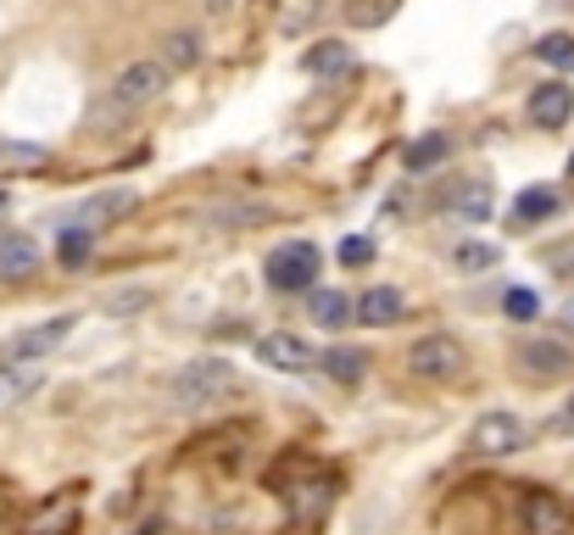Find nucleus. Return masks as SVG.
I'll list each match as a JSON object with an SVG mask.
<instances>
[{
  "instance_id": "obj_12",
  "label": "nucleus",
  "mask_w": 574,
  "mask_h": 535,
  "mask_svg": "<svg viewBox=\"0 0 574 535\" xmlns=\"http://www.w3.org/2000/svg\"><path fill=\"white\" fill-rule=\"evenodd\" d=\"M39 273V240L34 234H0V279H34Z\"/></svg>"
},
{
  "instance_id": "obj_28",
  "label": "nucleus",
  "mask_w": 574,
  "mask_h": 535,
  "mask_svg": "<svg viewBox=\"0 0 574 535\" xmlns=\"http://www.w3.org/2000/svg\"><path fill=\"white\" fill-rule=\"evenodd\" d=\"M313 17H318V0H284V7H279V34H296Z\"/></svg>"
},
{
  "instance_id": "obj_23",
  "label": "nucleus",
  "mask_w": 574,
  "mask_h": 535,
  "mask_svg": "<svg viewBox=\"0 0 574 535\" xmlns=\"http://www.w3.org/2000/svg\"><path fill=\"white\" fill-rule=\"evenodd\" d=\"M558 212V196L552 190H524V196L513 202V229H530V223H541V218H552Z\"/></svg>"
},
{
  "instance_id": "obj_19",
  "label": "nucleus",
  "mask_w": 574,
  "mask_h": 535,
  "mask_svg": "<svg viewBox=\"0 0 574 535\" xmlns=\"http://www.w3.org/2000/svg\"><path fill=\"white\" fill-rule=\"evenodd\" d=\"M318 368L341 385H357L368 374V352L363 346H329V352H318Z\"/></svg>"
},
{
  "instance_id": "obj_14",
  "label": "nucleus",
  "mask_w": 574,
  "mask_h": 535,
  "mask_svg": "<svg viewBox=\"0 0 574 535\" xmlns=\"http://www.w3.org/2000/svg\"><path fill=\"white\" fill-rule=\"evenodd\" d=\"M302 68L313 73V78H341V73H352L357 68V51L346 39H318L313 51L302 57Z\"/></svg>"
},
{
  "instance_id": "obj_21",
  "label": "nucleus",
  "mask_w": 574,
  "mask_h": 535,
  "mask_svg": "<svg viewBox=\"0 0 574 535\" xmlns=\"http://www.w3.org/2000/svg\"><path fill=\"white\" fill-rule=\"evenodd\" d=\"M402 0H346V28H386Z\"/></svg>"
},
{
  "instance_id": "obj_2",
  "label": "nucleus",
  "mask_w": 574,
  "mask_h": 535,
  "mask_svg": "<svg viewBox=\"0 0 574 535\" xmlns=\"http://www.w3.org/2000/svg\"><path fill=\"white\" fill-rule=\"evenodd\" d=\"M407 368L418 379H429V385H452V379L468 374V352H463L457 335L436 329V335H418L413 346H407Z\"/></svg>"
},
{
  "instance_id": "obj_32",
  "label": "nucleus",
  "mask_w": 574,
  "mask_h": 535,
  "mask_svg": "<svg viewBox=\"0 0 574 535\" xmlns=\"http://www.w3.org/2000/svg\"><path fill=\"white\" fill-rule=\"evenodd\" d=\"M563 329L574 335V296H569V307H563Z\"/></svg>"
},
{
  "instance_id": "obj_13",
  "label": "nucleus",
  "mask_w": 574,
  "mask_h": 535,
  "mask_svg": "<svg viewBox=\"0 0 574 535\" xmlns=\"http://www.w3.org/2000/svg\"><path fill=\"white\" fill-rule=\"evenodd\" d=\"M39 385H45L39 363H0V413L23 408V402L39 391Z\"/></svg>"
},
{
  "instance_id": "obj_3",
  "label": "nucleus",
  "mask_w": 574,
  "mask_h": 535,
  "mask_svg": "<svg viewBox=\"0 0 574 535\" xmlns=\"http://www.w3.org/2000/svg\"><path fill=\"white\" fill-rule=\"evenodd\" d=\"M168 62H129L118 78H112V89H107V112H146L151 101H162V89H168Z\"/></svg>"
},
{
  "instance_id": "obj_7",
  "label": "nucleus",
  "mask_w": 574,
  "mask_h": 535,
  "mask_svg": "<svg viewBox=\"0 0 574 535\" xmlns=\"http://www.w3.org/2000/svg\"><path fill=\"white\" fill-rule=\"evenodd\" d=\"M73 329H78V318H73V313L45 318V324H28V329H17V335L7 340V346H0V363H39V357H51Z\"/></svg>"
},
{
  "instance_id": "obj_15",
  "label": "nucleus",
  "mask_w": 574,
  "mask_h": 535,
  "mask_svg": "<svg viewBox=\"0 0 574 535\" xmlns=\"http://www.w3.org/2000/svg\"><path fill=\"white\" fill-rule=\"evenodd\" d=\"M307 313H313L318 329H341L352 318V296L346 290H329V284H313L307 290Z\"/></svg>"
},
{
  "instance_id": "obj_33",
  "label": "nucleus",
  "mask_w": 574,
  "mask_h": 535,
  "mask_svg": "<svg viewBox=\"0 0 574 535\" xmlns=\"http://www.w3.org/2000/svg\"><path fill=\"white\" fill-rule=\"evenodd\" d=\"M7 207H12V196H7V190H0V212H7Z\"/></svg>"
},
{
  "instance_id": "obj_16",
  "label": "nucleus",
  "mask_w": 574,
  "mask_h": 535,
  "mask_svg": "<svg viewBox=\"0 0 574 535\" xmlns=\"http://www.w3.org/2000/svg\"><path fill=\"white\" fill-rule=\"evenodd\" d=\"M123 212H134V190H107V196H89V202L73 212V223L101 229L107 218H123Z\"/></svg>"
},
{
  "instance_id": "obj_22",
  "label": "nucleus",
  "mask_w": 574,
  "mask_h": 535,
  "mask_svg": "<svg viewBox=\"0 0 574 535\" xmlns=\"http://www.w3.org/2000/svg\"><path fill=\"white\" fill-rule=\"evenodd\" d=\"M162 62H168V73L196 68V62H201V39L190 34V28H173V34L162 39Z\"/></svg>"
},
{
  "instance_id": "obj_17",
  "label": "nucleus",
  "mask_w": 574,
  "mask_h": 535,
  "mask_svg": "<svg viewBox=\"0 0 574 535\" xmlns=\"http://www.w3.org/2000/svg\"><path fill=\"white\" fill-rule=\"evenodd\" d=\"M452 157V139L436 129V134H418L413 145H407V151H402V168L407 173H429V168H441Z\"/></svg>"
},
{
  "instance_id": "obj_27",
  "label": "nucleus",
  "mask_w": 574,
  "mask_h": 535,
  "mask_svg": "<svg viewBox=\"0 0 574 535\" xmlns=\"http://www.w3.org/2000/svg\"><path fill=\"white\" fill-rule=\"evenodd\" d=\"M536 57H541L547 68H558V73H574V34H547V39L536 45Z\"/></svg>"
},
{
  "instance_id": "obj_20",
  "label": "nucleus",
  "mask_w": 574,
  "mask_h": 535,
  "mask_svg": "<svg viewBox=\"0 0 574 535\" xmlns=\"http://www.w3.org/2000/svg\"><path fill=\"white\" fill-rule=\"evenodd\" d=\"M78 524V497H57V502H45L34 519H28V535H68Z\"/></svg>"
},
{
  "instance_id": "obj_30",
  "label": "nucleus",
  "mask_w": 574,
  "mask_h": 535,
  "mask_svg": "<svg viewBox=\"0 0 574 535\" xmlns=\"http://www.w3.org/2000/svg\"><path fill=\"white\" fill-rule=\"evenodd\" d=\"M341 263H374V240L368 234H346L341 240Z\"/></svg>"
},
{
  "instance_id": "obj_25",
  "label": "nucleus",
  "mask_w": 574,
  "mask_h": 535,
  "mask_svg": "<svg viewBox=\"0 0 574 535\" xmlns=\"http://www.w3.org/2000/svg\"><path fill=\"white\" fill-rule=\"evenodd\" d=\"M89 246H95V229L68 223V229H62V240H57V257H62L68 268H78V263H89Z\"/></svg>"
},
{
  "instance_id": "obj_31",
  "label": "nucleus",
  "mask_w": 574,
  "mask_h": 535,
  "mask_svg": "<svg viewBox=\"0 0 574 535\" xmlns=\"http://www.w3.org/2000/svg\"><path fill=\"white\" fill-rule=\"evenodd\" d=\"M558 429H574V391H569V402L558 408Z\"/></svg>"
},
{
  "instance_id": "obj_26",
  "label": "nucleus",
  "mask_w": 574,
  "mask_h": 535,
  "mask_svg": "<svg viewBox=\"0 0 574 535\" xmlns=\"http://www.w3.org/2000/svg\"><path fill=\"white\" fill-rule=\"evenodd\" d=\"M497 246H491V240H463V246L452 252V263L463 268V273H486V268H497Z\"/></svg>"
},
{
  "instance_id": "obj_8",
  "label": "nucleus",
  "mask_w": 574,
  "mask_h": 535,
  "mask_svg": "<svg viewBox=\"0 0 574 535\" xmlns=\"http://www.w3.org/2000/svg\"><path fill=\"white\" fill-rule=\"evenodd\" d=\"M257 363H268V368H279V374H307V368H318V352L307 346L302 335H291V329H273V335H257Z\"/></svg>"
},
{
  "instance_id": "obj_4",
  "label": "nucleus",
  "mask_w": 574,
  "mask_h": 535,
  "mask_svg": "<svg viewBox=\"0 0 574 535\" xmlns=\"http://www.w3.org/2000/svg\"><path fill=\"white\" fill-rule=\"evenodd\" d=\"M318 268H323V252L313 240H284V246L268 252V284L296 296V290H313L318 284Z\"/></svg>"
},
{
  "instance_id": "obj_18",
  "label": "nucleus",
  "mask_w": 574,
  "mask_h": 535,
  "mask_svg": "<svg viewBox=\"0 0 574 535\" xmlns=\"http://www.w3.org/2000/svg\"><path fill=\"white\" fill-rule=\"evenodd\" d=\"M447 207H452V218H463V223H486L491 207H497V196H491V184H486V179H468Z\"/></svg>"
},
{
  "instance_id": "obj_9",
  "label": "nucleus",
  "mask_w": 574,
  "mask_h": 535,
  "mask_svg": "<svg viewBox=\"0 0 574 535\" xmlns=\"http://www.w3.org/2000/svg\"><path fill=\"white\" fill-rule=\"evenodd\" d=\"M524 118H530L536 129H569L574 118V89L563 78H547L530 89V101H524Z\"/></svg>"
},
{
  "instance_id": "obj_6",
  "label": "nucleus",
  "mask_w": 574,
  "mask_h": 535,
  "mask_svg": "<svg viewBox=\"0 0 574 535\" xmlns=\"http://www.w3.org/2000/svg\"><path fill=\"white\" fill-rule=\"evenodd\" d=\"M474 452H486V458H513V452H524V441H530V424H524L518 413H508V408H491V413H480L474 418Z\"/></svg>"
},
{
  "instance_id": "obj_5",
  "label": "nucleus",
  "mask_w": 574,
  "mask_h": 535,
  "mask_svg": "<svg viewBox=\"0 0 574 535\" xmlns=\"http://www.w3.org/2000/svg\"><path fill=\"white\" fill-rule=\"evenodd\" d=\"M513 368L530 385H558V379L574 374V346L569 340H552V335H536V340H524V346L513 352Z\"/></svg>"
},
{
  "instance_id": "obj_29",
  "label": "nucleus",
  "mask_w": 574,
  "mask_h": 535,
  "mask_svg": "<svg viewBox=\"0 0 574 535\" xmlns=\"http://www.w3.org/2000/svg\"><path fill=\"white\" fill-rule=\"evenodd\" d=\"M502 307H508V318H518V324H530V318H541V296H536V290H508V296H502Z\"/></svg>"
},
{
  "instance_id": "obj_10",
  "label": "nucleus",
  "mask_w": 574,
  "mask_h": 535,
  "mask_svg": "<svg viewBox=\"0 0 574 535\" xmlns=\"http://www.w3.org/2000/svg\"><path fill=\"white\" fill-rule=\"evenodd\" d=\"M518 519H524V535H569V508L552 491H530Z\"/></svg>"
},
{
  "instance_id": "obj_1",
  "label": "nucleus",
  "mask_w": 574,
  "mask_h": 535,
  "mask_svg": "<svg viewBox=\"0 0 574 535\" xmlns=\"http://www.w3.org/2000/svg\"><path fill=\"white\" fill-rule=\"evenodd\" d=\"M229 391H241V374H234L229 357H196V363H184L173 379H168V408L179 413H196Z\"/></svg>"
},
{
  "instance_id": "obj_24",
  "label": "nucleus",
  "mask_w": 574,
  "mask_h": 535,
  "mask_svg": "<svg viewBox=\"0 0 574 535\" xmlns=\"http://www.w3.org/2000/svg\"><path fill=\"white\" fill-rule=\"evenodd\" d=\"M51 151L45 145H23V139H0V173H23V168H45Z\"/></svg>"
},
{
  "instance_id": "obj_11",
  "label": "nucleus",
  "mask_w": 574,
  "mask_h": 535,
  "mask_svg": "<svg viewBox=\"0 0 574 535\" xmlns=\"http://www.w3.org/2000/svg\"><path fill=\"white\" fill-rule=\"evenodd\" d=\"M402 290L396 284H374V290H363V296L352 302V318L357 324H368V329H386V324H396L402 318Z\"/></svg>"
}]
</instances>
